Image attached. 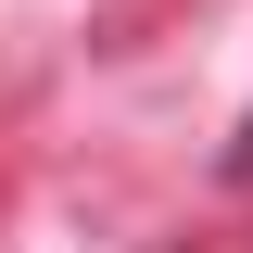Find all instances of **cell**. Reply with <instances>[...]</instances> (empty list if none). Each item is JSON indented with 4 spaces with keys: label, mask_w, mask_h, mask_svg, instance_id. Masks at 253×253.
<instances>
[{
    "label": "cell",
    "mask_w": 253,
    "mask_h": 253,
    "mask_svg": "<svg viewBox=\"0 0 253 253\" xmlns=\"http://www.w3.org/2000/svg\"><path fill=\"white\" fill-rule=\"evenodd\" d=\"M215 177H228V190H253V114H241V139L215 152Z\"/></svg>",
    "instance_id": "1"
}]
</instances>
